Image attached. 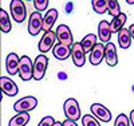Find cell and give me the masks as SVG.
I'll list each match as a JSON object with an SVG mask.
<instances>
[{
	"label": "cell",
	"instance_id": "cell-1",
	"mask_svg": "<svg viewBox=\"0 0 134 126\" xmlns=\"http://www.w3.org/2000/svg\"><path fill=\"white\" fill-rule=\"evenodd\" d=\"M19 76L21 81L28 82L34 78V62L30 59V56L23 55L20 58V66H19Z\"/></svg>",
	"mask_w": 134,
	"mask_h": 126
},
{
	"label": "cell",
	"instance_id": "cell-8",
	"mask_svg": "<svg viewBox=\"0 0 134 126\" xmlns=\"http://www.w3.org/2000/svg\"><path fill=\"white\" fill-rule=\"evenodd\" d=\"M71 58L76 67H82L86 63V52L81 42H76L71 46Z\"/></svg>",
	"mask_w": 134,
	"mask_h": 126
},
{
	"label": "cell",
	"instance_id": "cell-24",
	"mask_svg": "<svg viewBox=\"0 0 134 126\" xmlns=\"http://www.w3.org/2000/svg\"><path fill=\"white\" fill-rule=\"evenodd\" d=\"M93 8L97 14L102 15L107 12V0H93Z\"/></svg>",
	"mask_w": 134,
	"mask_h": 126
},
{
	"label": "cell",
	"instance_id": "cell-17",
	"mask_svg": "<svg viewBox=\"0 0 134 126\" xmlns=\"http://www.w3.org/2000/svg\"><path fill=\"white\" fill-rule=\"evenodd\" d=\"M58 19V11L55 8H51L46 12V16H43V31L48 32L51 31L52 26L55 24V21Z\"/></svg>",
	"mask_w": 134,
	"mask_h": 126
},
{
	"label": "cell",
	"instance_id": "cell-2",
	"mask_svg": "<svg viewBox=\"0 0 134 126\" xmlns=\"http://www.w3.org/2000/svg\"><path fill=\"white\" fill-rule=\"evenodd\" d=\"M63 110H64L66 119L78 121L81 118V107H79V103H78V101L75 98L67 99L63 105Z\"/></svg>",
	"mask_w": 134,
	"mask_h": 126
},
{
	"label": "cell",
	"instance_id": "cell-31",
	"mask_svg": "<svg viewBox=\"0 0 134 126\" xmlns=\"http://www.w3.org/2000/svg\"><path fill=\"white\" fill-rule=\"evenodd\" d=\"M129 30H130V34H131V38L134 39V24H131V26L129 27Z\"/></svg>",
	"mask_w": 134,
	"mask_h": 126
},
{
	"label": "cell",
	"instance_id": "cell-23",
	"mask_svg": "<svg viewBox=\"0 0 134 126\" xmlns=\"http://www.w3.org/2000/svg\"><path fill=\"white\" fill-rule=\"evenodd\" d=\"M107 12L113 18H115L119 14H122L121 12V7L118 4V0H107Z\"/></svg>",
	"mask_w": 134,
	"mask_h": 126
},
{
	"label": "cell",
	"instance_id": "cell-32",
	"mask_svg": "<svg viewBox=\"0 0 134 126\" xmlns=\"http://www.w3.org/2000/svg\"><path fill=\"white\" fill-rule=\"evenodd\" d=\"M54 126H63V122H55Z\"/></svg>",
	"mask_w": 134,
	"mask_h": 126
},
{
	"label": "cell",
	"instance_id": "cell-21",
	"mask_svg": "<svg viewBox=\"0 0 134 126\" xmlns=\"http://www.w3.org/2000/svg\"><path fill=\"white\" fill-rule=\"evenodd\" d=\"M30 122V114L28 113H18L14 118H11L8 126H26Z\"/></svg>",
	"mask_w": 134,
	"mask_h": 126
},
{
	"label": "cell",
	"instance_id": "cell-33",
	"mask_svg": "<svg viewBox=\"0 0 134 126\" xmlns=\"http://www.w3.org/2000/svg\"><path fill=\"white\" fill-rule=\"evenodd\" d=\"M127 4H134V0H126Z\"/></svg>",
	"mask_w": 134,
	"mask_h": 126
},
{
	"label": "cell",
	"instance_id": "cell-12",
	"mask_svg": "<svg viewBox=\"0 0 134 126\" xmlns=\"http://www.w3.org/2000/svg\"><path fill=\"white\" fill-rule=\"evenodd\" d=\"M0 87H2V91L4 94H7L8 97H15L18 94V85L12 81V79H9L7 76H2L0 78Z\"/></svg>",
	"mask_w": 134,
	"mask_h": 126
},
{
	"label": "cell",
	"instance_id": "cell-7",
	"mask_svg": "<svg viewBox=\"0 0 134 126\" xmlns=\"http://www.w3.org/2000/svg\"><path fill=\"white\" fill-rule=\"evenodd\" d=\"M40 31H43V16L39 11H34L28 20V32L32 36H36Z\"/></svg>",
	"mask_w": 134,
	"mask_h": 126
},
{
	"label": "cell",
	"instance_id": "cell-3",
	"mask_svg": "<svg viewBox=\"0 0 134 126\" xmlns=\"http://www.w3.org/2000/svg\"><path fill=\"white\" fill-rule=\"evenodd\" d=\"M11 16L14 18L16 23H23L27 16V7L24 6L23 0H12L9 4Z\"/></svg>",
	"mask_w": 134,
	"mask_h": 126
},
{
	"label": "cell",
	"instance_id": "cell-28",
	"mask_svg": "<svg viewBox=\"0 0 134 126\" xmlns=\"http://www.w3.org/2000/svg\"><path fill=\"white\" fill-rule=\"evenodd\" d=\"M55 125V119L51 117V116H47V117H44L38 126H54Z\"/></svg>",
	"mask_w": 134,
	"mask_h": 126
},
{
	"label": "cell",
	"instance_id": "cell-4",
	"mask_svg": "<svg viewBox=\"0 0 134 126\" xmlns=\"http://www.w3.org/2000/svg\"><path fill=\"white\" fill-rule=\"evenodd\" d=\"M48 67V58L44 54H40L36 56L34 62V79L35 81H42L46 75V70Z\"/></svg>",
	"mask_w": 134,
	"mask_h": 126
},
{
	"label": "cell",
	"instance_id": "cell-14",
	"mask_svg": "<svg viewBox=\"0 0 134 126\" xmlns=\"http://www.w3.org/2000/svg\"><path fill=\"white\" fill-rule=\"evenodd\" d=\"M105 61L110 67H114L118 63V54H117V48L115 46L109 42L105 46Z\"/></svg>",
	"mask_w": 134,
	"mask_h": 126
},
{
	"label": "cell",
	"instance_id": "cell-25",
	"mask_svg": "<svg viewBox=\"0 0 134 126\" xmlns=\"http://www.w3.org/2000/svg\"><path fill=\"white\" fill-rule=\"evenodd\" d=\"M82 123H83V126H100L98 119L94 116H88V114L82 117Z\"/></svg>",
	"mask_w": 134,
	"mask_h": 126
},
{
	"label": "cell",
	"instance_id": "cell-18",
	"mask_svg": "<svg viewBox=\"0 0 134 126\" xmlns=\"http://www.w3.org/2000/svg\"><path fill=\"white\" fill-rule=\"evenodd\" d=\"M118 44L121 48H129L130 44H131V34H130V30L129 28H122L119 32H118Z\"/></svg>",
	"mask_w": 134,
	"mask_h": 126
},
{
	"label": "cell",
	"instance_id": "cell-9",
	"mask_svg": "<svg viewBox=\"0 0 134 126\" xmlns=\"http://www.w3.org/2000/svg\"><path fill=\"white\" fill-rule=\"evenodd\" d=\"M57 38H58V42L59 43L66 44V46H69V47H71V46L74 44L72 32H71L70 27L66 26V24L58 26V28H57Z\"/></svg>",
	"mask_w": 134,
	"mask_h": 126
},
{
	"label": "cell",
	"instance_id": "cell-30",
	"mask_svg": "<svg viewBox=\"0 0 134 126\" xmlns=\"http://www.w3.org/2000/svg\"><path fill=\"white\" fill-rule=\"evenodd\" d=\"M129 118H130V123H131V126H134V110H131Z\"/></svg>",
	"mask_w": 134,
	"mask_h": 126
},
{
	"label": "cell",
	"instance_id": "cell-20",
	"mask_svg": "<svg viewBox=\"0 0 134 126\" xmlns=\"http://www.w3.org/2000/svg\"><path fill=\"white\" fill-rule=\"evenodd\" d=\"M126 20H127V16H126L124 12L119 14V15H118V16H115V18H113V20H111V23H110L111 32H117V34H118L122 28H124Z\"/></svg>",
	"mask_w": 134,
	"mask_h": 126
},
{
	"label": "cell",
	"instance_id": "cell-10",
	"mask_svg": "<svg viewBox=\"0 0 134 126\" xmlns=\"http://www.w3.org/2000/svg\"><path fill=\"white\" fill-rule=\"evenodd\" d=\"M91 113H93V116L99 119V121H102V122H110L111 118H113V116H111V111L103 106V105H100V103H93L91 107H90Z\"/></svg>",
	"mask_w": 134,
	"mask_h": 126
},
{
	"label": "cell",
	"instance_id": "cell-26",
	"mask_svg": "<svg viewBox=\"0 0 134 126\" xmlns=\"http://www.w3.org/2000/svg\"><path fill=\"white\" fill-rule=\"evenodd\" d=\"M114 126H130V118L126 114H119L115 119Z\"/></svg>",
	"mask_w": 134,
	"mask_h": 126
},
{
	"label": "cell",
	"instance_id": "cell-6",
	"mask_svg": "<svg viewBox=\"0 0 134 126\" xmlns=\"http://www.w3.org/2000/svg\"><path fill=\"white\" fill-rule=\"evenodd\" d=\"M38 106V99L35 97H24L15 102L14 110L16 113H28Z\"/></svg>",
	"mask_w": 134,
	"mask_h": 126
},
{
	"label": "cell",
	"instance_id": "cell-15",
	"mask_svg": "<svg viewBox=\"0 0 134 126\" xmlns=\"http://www.w3.org/2000/svg\"><path fill=\"white\" fill-rule=\"evenodd\" d=\"M52 54L58 61H66L71 56V47L57 42V44H55L54 48H52Z\"/></svg>",
	"mask_w": 134,
	"mask_h": 126
},
{
	"label": "cell",
	"instance_id": "cell-13",
	"mask_svg": "<svg viewBox=\"0 0 134 126\" xmlns=\"http://www.w3.org/2000/svg\"><path fill=\"white\" fill-rule=\"evenodd\" d=\"M105 46L103 43L98 42L97 46L93 48V51L90 52V63L93 66H98L102 63V61L105 59Z\"/></svg>",
	"mask_w": 134,
	"mask_h": 126
},
{
	"label": "cell",
	"instance_id": "cell-16",
	"mask_svg": "<svg viewBox=\"0 0 134 126\" xmlns=\"http://www.w3.org/2000/svg\"><path fill=\"white\" fill-rule=\"evenodd\" d=\"M111 28H110V23L106 20L99 21L98 24V38L102 43H109L111 39Z\"/></svg>",
	"mask_w": 134,
	"mask_h": 126
},
{
	"label": "cell",
	"instance_id": "cell-29",
	"mask_svg": "<svg viewBox=\"0 0 134 126\" xmlns=\"http://www.w3.org/2000/svg\"><path fill=\"white\" fill-rule=\"evenodd\" d=\"M63 126H78L75 121H71V119H66L63 122Z\"/></svg>",
	"mask_w": 134,
	"mask_h": 126
},
{
	"label": "cell",
	"instance_id": "cell-11",
	"mask_svg": "<svg viewBox=\"0 0 134 126\" xmlns=\"http://www.w3.org/2000/svg\"><path fill=\"white\" fill-rule=\"evenodd\" d=\"M19 66H20V58L18 56V54L11 52L7 55L5 59V70L9 75H16L19 74Z\"/></svg>",
	"mask_w": 134,
	"mask_h": 126
},
{
	"label": "cell",
	"instance_id": "cell-19",
	"mask_svg": "<svg viewBox=\"0 0 134 126\" xmlns=\"http://www.w3.org/2000/svg\"><path fill=\"white\" fill-rule=\"evenodd\" d=\"M98 36L97 35H94V34H88V35H86L83 39H82V47H83V50H85V52L86 54H88V52H91L93 51V48L97 46V43H98Z\"/></svg>",
	"mask_w": 134,
	"mask_h": 126
},
{
	"label": "cell",
	"instance_id": "cell-22",
	"mask_svg": "<svg viewBox=\"0 0 134 126\" xmlns=\"http://www.w3.org/2000/svg\"><path fill=\"white\" fill-rule=\"evenodd\" d=\"M11 28H12L11 19H9L8 14L2 8V9H0V30H2V32L7 34V32L11 31Z\"/></svg>",
	"mask_w": 134,
	"mask_h": 126
},
{
	"label": "cell",
	"instance_id": "cell-5",
	"mask_svg": "<svg viewBox=\"0 0 134 126\" xmlns=\"http://www.w3.org/2000/svg\"><path fill=\"white\" fill-rule=\"evenodd\" d=\"M57 31H48L44 32V35L42 36V39L39 40V51L42 54H46L47 51H50L51 48H54V46L57 44Z\"/></svg>",
	"mask_w": 134,
	"mask_h": 126
},
{
	"label": "cell",
	"instance_id": "cell-27",
	"mask_svg": "<svg viewBox=\"0 0 134 126\" xmlns=\"http://www.w3.org/2000/svg\"><path fill=\"white\" fill-rule=\"evenodd\" d=\"M34 7L36 8V11H46L48 7V0H34Z\"/></svg>",
	"mask_w": 134,
	"mask_h": 126
}]
</instances>
